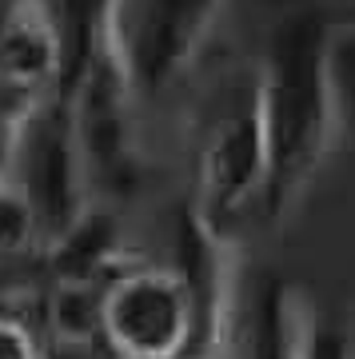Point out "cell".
Wrapping results in <instances>:
<instances>
[{"label":"cell","instance_id":"cell-2","mask_svg":"<svg viewBox=\"0 0 355 359\" xmlns=\"http://www.w3.org/2000/svg\"><path fill=\"white\" fill-rule=\"evenodd\" d=\"M188 196L184 208L216 244L243 248L260 228L267 184L264 76L255 48H224L188 88Z\"/></svg>","mask_w":355,"mask_h":359},{"label":"cell","instance_id":"cell-6","mask_svg":"<svg viewBox=\"0 0 355 359\" xmlns=\"http://www.w3.org/2000/svg\"><path fill=\"white\" fill-rule=\"evenodd\" d=\"M8 184H16L28 196V204L36 208L44 224V244L68 231L96 204L88 168H84L76 132L60 96L20 112Z\"/></svg>","mask_w":355,"mask_h":359},{"label":"cell","instance_id":"cell-7","mask_svg":"<svg viewBox=\"0 0 355 359\" xmlns=\"http://www.w3.org/2000/svg\"><path fill=\"white\" fill-rule=\"evenodd\" d=\"M72 68L60 0H0V112L20 116L56 100Z\"/></svg>","mask_w":355,"mask_h":359},{"label":"cell","instance_id":"cell-10","mask_svg":"<svg viewBox=\"0 0 355 359\" xmlns=\"http://www.w3.org/2000/svg\"><path fill=\"white\" fill-rule=\"evenodd\" d=\"M16 120H20V116H8V112H0V184H8V172H13Z\"/></svg>","mask_w":355,"mask_h":359},{"label":"cell","instance_id":"cell-8","mask_svg":"<svg viewBox=\"0 0 355 359\" xmlns=\"http://www.w3.org/2000/svg\"><path fill=\"white\" fill-rule=\"evenodd\" d=\"M0 359H48L32 311L20 304H0Z\"/></svg>","mask_w":355,"mask_h":359},{"label":"cell","instance_id":"cell-4","mask_svg":"<svg viewBox=\"0 0 355 359\" xmlns=\"http://www.w3.org/2000/svg\"><path fill=\"white\" fill-rule=\"evenodd\" d=\"M228 13L232 0H124V48L152 108L184 96L228 48Z\"/></svg>","mask_w":355,"mask_h":359},{"label":"cell","instance_id":"cell-1","mask_svg":"<svg viewBox=\"0 0 355 359\" xmlns=\"http://www.w3.org/2000/svg\"><path fill=\"white\" fill-rule=\"evenodd\" d=\"M343 16L328 0H288L255 40L264 76L267 184L260 228H276L304 204L347 132L340 72Z\"/></svg>","mask_w":355,"mask_h":359},{"label":"cell","instance_id":"cell-3","mask_svg":"<svg viewBox=\"0 0 355 359\" xmlns=\"http://www.w3.org/2000/svg\"><path fill=\"white\" fill-rule=\"evenodd\" d=\"M203 308L172 259H144L104 295V351L112 359H200Z\"/></svg>","mask_w":355,"mask_h":359},{"label":"cell","instance_id":"cell-5","mask_svg":"<svg viewBox=\"0 0 355 359\" xmlns=\"http://www.w3.org/2000/svg\"><path fill=\"white\" fill-rule=\"evenodd\" d=\"M316 311L283 271L243 256L200 359H304Z\"/></svg>","mask_w":355,"mask_h":359},{"label":"cell","instance_id":"cell-9","mask_svg":"<svg viewBox=\"0 0 355 359\" xmlns=\"http://www.w3.org/2000/svg\"><path fill=\"white\" fill-rule=\"evenodd\" d=\"M304 359H355V335H347L343 327H335V323L316 316Z\"/></svg>","mask_w":355,"mask_h":359}]
</instances>
